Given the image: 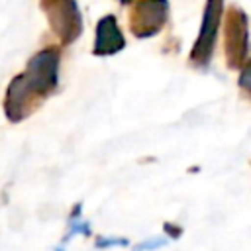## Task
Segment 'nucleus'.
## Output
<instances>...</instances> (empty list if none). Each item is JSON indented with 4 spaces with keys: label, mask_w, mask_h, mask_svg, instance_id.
Instances as JSON below:
<instances>
[{
    "label": "nucleus",
    "mask_w": 251,
    "mask_h": 251,
    "mask_svg": "<svg viewBox=\"0 0 251 251\" xmlns=\"http://www.w3.org/2000/svg\"><path fill=\"white\" fill-rule=\"evenodd\" d=\"M59 65H61L59 45H47L27 61L25 71L20 73L18 78L37 102H43L59 86Z\"/></svg>",
    "instance_id": "f257e3e1"
},
{
    "label": "nucleus",
    "mask_w": 251,
    "mask_h": 251,
    "mask_svg": "<svg viewBox=\"0 0 251 251\" xmlns=\"http://www.w3.org/2000/svg\"><path fill=\"white\" fill-rule=\"evenodd\" d=\"M51 31L61 45H71L82 33V16L76 0H39Z\"/></svg>",
    "instance_id": "f03ea898"
},
{
    "label": "nucleus",
    "mask_w": 251,
    "mask_h": 251,
    "mask_svg": "<svg viewBox=\"0 0 251 251\" xmlns=\"http://www.w3.org/2000/svg\"><path fill=\"white\" fill-rule=\"evenodd\" d=\"M247 39V14L237 6H229L224 24V51L231 71H239L245 63H249Z\"/></svg>",
    "instance_id": "7ed1b4c3"
},
{
    "label": "nucleus",
    "mask_w": 251,
    "mask_h": 251,
    "mask_svg": "<svg viewBox=\"0 0 251 251\" xmlns=\"http://www.w3.org/2000/svg\"><path fill=\"white\" fill-rule=\"evenodd\" d=\"M222 14H224V0H206L200 31L190 49V63L198 69H206L212 61L220 24H222Z\"/></svg>",
    "instance_id": "20e7f679"
},
{
    "label": "nucleus",
    "mask_w": 251,
    "mask_h": 251,
    "mask_svg": "<svg viewBox=\"0 0 251 251\" xmlns=\"http://www.w3.org/2000/svg\"><path fill=\"white\" fill-rule=\"evenodd\" d=\"M127 24L137 39L157 35L169 20V0H131Z\"/></svg>",
    "instance_id": "39448f33"
},
{
    "label": "nucleus",
    "mask_w": 251,
    "mask_h": 251,
    "mask_svg": "<svg viewBox=\"0 0 251 251\" xmlns=\"http://www.w3.org/2000/svg\"><path fill=\"white\" fill-rule=\"evenodd\" d=\"M126 47V37L118 25V20L114 14H106L96 24V39L92 53L96 57H108L116 55Z\"/></svg>",
    "instance_id": "423d86ee"
},
{
    "label": "nucleus",
    "mask_w": 251,
    "mask_h": 251,
    "mask_svg": "<svg viewBox=\"0 0 251 251\" xmlns=\"http://www.w3.org/2000/svg\"><path fill=\"white\" fill-rule=\"evenodd\" d=\"M112 245H127V239H124V237H112V239H108V237H98L96 239V247H112Z\"/></svg>",
    "instance_id": "0eeeda50"
},
{
    "label": "nucleus",
    "mask_w": 251,
    "mask_h": 251,
    "mask_svg": "<svg viewBox=\"0 0 251 251\" xmlns=\"http://www.w3.org/2000/svg\"><path fill=\"white\" fill-rule=\"evenodd\" d=\"M165 243H167V239H149V241H145L141 245H135L133 251H153L157 247H163Z\"/></svg>",
    "instance_id": "6e6552de"
},
{
    "label": "nucleus",
    "mask_w": 251,
    "mask_h": 251,
    "mask_svg": "<svg viewBox=\"0 0 251 251\" xmlns=\"http://www.w3.org/2000/svg\"><path fill=\"white\" fill-rule=\"evenodd\" d=\"M163 226H165V231L169 233V237L176 239V237H180V235H182V227H180V226H176V224H171V222H165Z\"/></svg>",
    "instance_id": "1a4fd4ad"
},
{
    "label": "nucleus",
    "mask_w": 251,
    "mask_h": 251,
    "mask_svg": "<svg viewBox=\"0 0 251 251\" xmlns=\"http://www.w3.org/2000/svg\"><path fill=\"white\" fill-rule=\"evenodd\" d=\"M120 2H122V4H129L131 0H120Z\"/></svg>",
    "instance_id": "9d476101"
}]
</instances>
